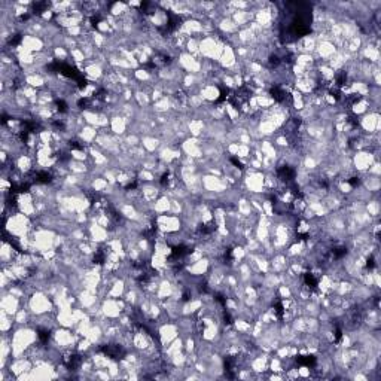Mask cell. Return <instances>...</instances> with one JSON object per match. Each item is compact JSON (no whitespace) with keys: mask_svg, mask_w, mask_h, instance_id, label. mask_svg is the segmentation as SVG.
<instances>
[{"mask_svg":"<svg viewBox=\"0 0 381 381\" xmlns=\"http://www.w3.org/2000/svg\"><path fill=\"white\" fill-rule=\"evenodd\" d=\"M279 174L281 176L283 179H286V180H290V179H293V176H295V171L293 170H290L289 167H283V168L279 170Z\"/></svg>","mask_w":381,"mask_h":381,"instance_id":"6da1fadb","label":"cell"},{"mask_svg":"<svg viewBox=\"0 0 381 381\" xmlns=\"http://www.w3.org/2000/svg\"><path fill=\"white\" fill-rule=\"evenodd\" d=\"M298 362L301 365H305V366H311V365H314L316 359H314L313 356H304V357H299Z\"/></svg>","mask_w":381,"mask_h":381,"instance_id":"7a4b0ae2","label":"cell"},{"mask_svg":"<svg viewBox=\"0 0 381 381\" xmlns=\"http://www.w3.org/2000/svg\"><path fill=\"white\" fill-rule=\"evenodd\" d=\"M305 283L308 284V286H311V288H316L317 286V280L313 277V274H305Z\"/></svg>","mask_w":381,"mask_h":381,"instance_id":"3957f363","label":"cell"},{"mask_svg":"<svg viewBox=\"0 0 381 381\" xmlns=\"http://www.w3.org/2000/svg\"><path fill=\"white\" fill-rule=\"evenodd\" d=\"M272 94H274V98L279 100V101H281V100L284 98V93H283L280 88H272Z\"/></svg>","mask_w":381,"mask_h":381,"instance_id":"277c9868","label":"cell"},{"mask_svg":"<svg viewBox=\"0 0 381 381\" xmlns=\"http://www.w3.org/2000/svg\"><path fill=\"white\" fill-rule=\"evenodd\" d=\"M37 180L39 182H49V174L48 173H45V171H42V173H37Z\"/></svg>","mask_w":381,"mask_h":381,"instance_id":"5b68a950","label":"cell"},{"mask_svg":"<svg viewBox=\"0 0 381 381\" xmlns=\"http://www.w3.org/2000/svg\"><path fill=\"white\" fill-rule=\"evenodd\" d=\"M48 337H49V335H48V332H46V330H39V338L42 339L43 342H46V341H48Z\"/></svg>","mask_w":381,"mask_h":381,"instance_id":"8992f818","label":"cell"},{"mask_svg":"<svg viewBox=\"0 0 381 381\" xmlns=\"http://www.w3.org/2000/svg\"><path fill=\"white\" fill-rule=\"evenodd\" d=\"M57 106H58V110H61V112H66V110H67V107H66V103L63 101V100L57 101Z\"/></svg>","mask_w":381,"mask_h":381,"instance_id":"52a82bcc","label":"cell"}]
</instances>
